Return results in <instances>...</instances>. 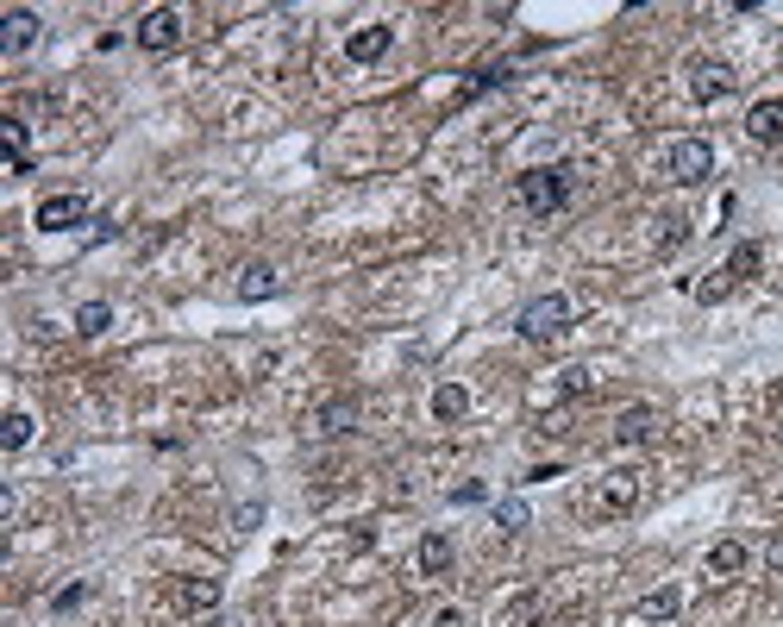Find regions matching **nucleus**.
<instances>
[{
	"label": "nucleus",
	"instance_id": "9b49d317",
	"mask_svg": "<svg viewBox=\"0 0 783 627\" xmlns=\"http://www.w3.org/2000/svg\"><path fill=\"white\" fill-rule=\"evenodd\" d=\"M351 427H358V396H332V402L314 408V433L339 439V433H351Z\"/></svg>",
	"mask_w": 783,
	"mask_h": 627
},
{
	"label": "nucleus",
	"instance_id": "ddd939ff",
	"mask_svg": "<svg viewBox=\"0 0 783 627\" xmlns=\"http://www.w3.org/2000/svg\"><path fill=\"white\" fill-rule=\"evenodd\" d=\"M746 138H758V145H777L783 138V101H758L746 113Z\"/></svg>",
	"mask_w": 783,
	"mask_h": 627
},
{
	"label": "nucleus",
	"instance_id": "f257e3e1",
	"mask_svg": "<svg viewBox=\"0 0 783 627\" xmlns=\"http://www.w3.org/2000/svg\"><path fill=\"white\" fill-rule=\"evenodd\" d=\"M514 195H520V207L527 214H558L564 201H571V170H520L514 176Z\"/></svg>",
	"mask_w": 783,
	"mask_h": 627
},
{
	"label": "nucleus",
	"instance_id": "dca6fc26",
	"mask_svg": "<svg viewBox=\"0 0 783 627\" xmlns=\"http://www.w3.org/2000/svg\"><path fill=\"white\" fill-rule=\"evenodd\" d=\"M746 565H752V552L740 540H721L715 552H708V577H740Z\"/></svg>",
	"mask_w": 783,
	"mask_h": 627
},
{
	"label": "nucleus",
	"instance_id": "f8f14e48",
	"mask_svg": "<svg viewBox=\"0 0 783 627\" xmlns=\"http://www.w3.org/2000/svg\"><path fill=\"white\" fill-rule=\"evenodd\" d=\"M389 44H395V26H364L345 38V51H351V63H376V57H389Z\"/></svg>",
	"mask_w": 783,
	"mask_h": 627
},
{
	"label": "nucleus",
	"instance_id": "2eb2a0df",
	"mask_svg": "<svg viewBox=\"0 0 783 627\" xmlns=\"http://www.w3.org/2000/svg\"><path fill=\"white\" fill-rule=\"evenodd\" d=\"M276 289H282L276 264H245V270H239V301H270Z\"/></svg>",
	"mask_w": 783,
	"mask_h": 627
},
{
	"label": "nucleus",
	"instance_id": "39448f33",
	"mask_svg": "<svg viewBox=\"0 0 783 627\" xmlns=\"http://www.w3.org/2000/svg\"><path fill=\"white\" fill-rule=\"evenodd\" d=\"M664 170H671V182L690 189V182H702L715 170V145H708V138H677V145L664 151Z\"/></svg>",
	"mask_w": 783,
	"mask_h": 627
},
{
	"label": "nucleus",
	"instance_id": "9d476101",
	"mask_svg": "<svg viewBox=\"0 0 783 627\" xmlns=\"http://www.w3.org/2000/svg\"><path fill=\"white\" fill-rule=\"evenodd\" d=\"M176 609L182 615H213L220 609V577H182L176 584Z\"/></svg>",
	"mask_w": 783,
	"mask_h": 627
},
{
	"label": "nucleus",
	"instance_id": "f3484780",
	"mask_svg": "<svg viewBox=\"0 0 783 627\" xmlns=\"http://www.w3.org/2000/svg\"><path fill=\"white\" fill-rule=\"evenodd\" d=\"M420 571H426V577H445V571H452V540H445V533H426V540H420Z\"/></svg>",
	"mask_w": 783,
	"mask_h": 627
},
{
	"label": "nucleus",
	"instance_id": "412c9836",
	"mask_svg": "<svg viewBox=\"0 0 783 627\" xmlns=\"http://www.w3.org/2000/svg\"><path fill=\"white\" fill-rule=\"evenodd\" d=\"M464 408H470V396H464L458 383H439V389H433V414H439V421H458Z\"/></svg>",
	"mask_w": 783,
	"mask_h": 627
},
{
	"label": "nucleus",
	"instance_id": "aec40b11",
	"mask_svg": "<svg viewBox=\"0 0 783 627\" xmlns=\"http://www.w3.org/2000/svg\"><path fill=\"white\" fill-rule=\"evenodd\" d=\"M32 433H38V421H32L26 408H13V414H7V433H0V439H7V452H26Z\"/></svg>",
	"mask_w": 783,
	"mask_h": 627
},
{
	"label": "nucleus",
	"instance_id": "a211bd4d",
	"mask_svg": "<svg viewBox=\"0 0 783 627\" xmlns=\"http://www.w3.org/2000/svg\"><path fill=\"white\" fill-rule=\"evenodd\" d=\"M113 327V308H107V301H82V308H76V333L82 339H101Z\"/></svg>",
	"mask_w": 783,
	"mask_h": 627
},
{
	"label": "nucleus",
	"instance_id": "6e6552de",
	"mask_svg": "<svg viewBox=\"0 0 783 627\" xmlns=\"http://www.w3.org/2000/svg\"><path fill=\"white\" fill-rule=\"evenodd\" d=\"M32 44H38V13H32V7H13L7 19H0V51H7V57H26Z\"/></svg>",
	"mask_w": 783,
	"mask_h": 627
},
{
	"label": "nucleus",
	"instance_id": "4be33fe9",
	"mask_svg": "<svg viewBox=\"0 0 783 627\" xmlns=\"http://www.w3.org/2000/svg\"><path fill=\"white\" fill-rule=\"evenodd\" d=\"M502 82H508V63H489V69H477V76H470L464 101H477V95H489V88H502Z\"/></svg>",
	"mask_w": 783,
	"mask_h": 627
},
{
	"label": "nucleus",
	"instance_id": "20e7f679",
	"mask_svg": "<svg viewBox=\"0 0 783 627\" xmlns=\"http://www.w3.org/2000/svg\"><path fill=\"white\" fill-rule=\"evenodd\" d=\"M758 264H765V251H758L752 239H746V245H733V258H727V264H721V270H715V276H708V283L696 289V301H721L727 289H740L746 276H758Z\"/></svg>",
	"mask_w": 783,
	"mask_h": 627
},
{
	"label": "nucleus",
	"instance_id": "b1692460",
	"mask_svg": "<svg viewBox=\"0 0 783 627\" xmlns=\"http://www.w3.org/2000/svg\"><path fill=\"white\" fill-rule=\"evenodd\" d=\"M533 615H539V596H520L508 609V627H533Z\"/></svg>",
	"mask_w": 783,
	"mask_h": 627
},
{
	"label": "nucleus",
	"instance_id": "1a4fd4ad",
	"mask_svg": "<svg viewBox=\"0 0 783 627\" xmlns=\"http://www.w3.org/2000/svg\"><path fill=\"white\" fill-rule=\"evenodd\" d=\"M88 220V195H51V201H38V226L44 232H69V226H82Z\"/></svg>",
	"mask_w": 783,
	"mask_h": 627
},
{
	"label": "nucleus",
	"instance_id": "f03ea898",
	"mask_svg": "<svg viewBox=\"0 0 783 627\" xmlns=\"http://www.w3.org/2000/svg\"><path fill=\"white\" fill-rule=\"evenodd\" d=\"M639 496H646V477H639V471H614V477H602V490L589 496V515L621 521V515H633V508H639Z\"/></svg>",
	"mask_w": 783,
	"mask_h": 627
},
{
	"label": "nucleus",
	"instance_id": "0eeeda50",
	"mask_svg": "<svg viewBox=\"0 0 783 627\" xmlns=\"http://www.w3.org/2000/svg\"><path fill=\"white\" fill-rule=\"evenodd\" d=\"M733 63H721V57H690V95L696 101H727L733 95Z\"/></svg>",
	"mask_w": 783,
	"mask_h": 627
},
{
	"label": "nucleus",
	"instance_id": "a878e982",
	"mask_svg": "<svg viewBox=\"0 0 783 627\" xmlns=\"http://www.w3.org/2000/svg\"><path fill=\"white\" fill-rule=\"evenodd\" d=\"M589 389V370H564V396H583Z\"/></svg>",
	"mask_w": 783,
	"mask_h": 627
},
{
	"label": "nucleus",
	"instance_id": "4468645a",
	"mask_svg": "<svg viewBox=\"0 0 783 627\" xmlns=\"http://www.w3.org/2000/svg\"><path fill=\"white\" fill-rule=\"evenodd\" d=\"M652 433H658V408H627L621 421H614V439H621V446H646Z\"/></svg>",
	"mask_w": 783,
	"mask_h": 627
},
{
	"label": "nucleus",
	"instance_id": "423d86ee",
	"mask_svg": "<svg viewBox=\"0 0 783 627\" xmlns=\"http://www.w3.org/2000/svg\"><path fill=\"white\" fill-rule=\"evenodd\" d=\"M138 51H151V57H163V51H176L182 44V13L176 7H151L145 19H138Z\"/></svg>",
	"mask_w": 783,
	"mask_h": 627
},
{
	"label": "nucleus",
	"instance_id": "393cba45",
	"mask_svg": "<svg viewBox=\"0 0 783 627\" xmlns=\"http://www.w3.org/2000/svg\"><path fill=\"white\" fill-rule=\"evenodd\" d=\"M82 596H88V584H69V590H57V609H82Z\"/></svg>",
	"mask_w": 783,
	"mask_h": 627
},
{
	"label": "nucleus",
	"instance_id": "6ab92c4d",
	"mask_svg": "<svg viewBox=\"0 0 783 627\" xmlns=\"http://www.w3.org/2000/svg\"><path fill=\"white\" fill-rule=\"evenodd\" d=\"M677 609H683V596H677L671 584H664V590H652L646 602H639V621H671Z\"/></svg>",
	"mask_w": 783,
	"mask_h": 627
},
{
	"label": "nucleus",
	"instance_id": "5701e85b",
	"mask_svg": "<svg viewBox=\"0 0 783 627\" xmlns=\"http://www.w3.org/2000/svg\"><path fill=\"white\" fill-rule=\"evenodd\" d=\"M495 527H502V533H520V527H527V502H520V496L495 502Z\"/></svg>",
	"mask_w": 783,
	"mask_h": 627
},
{
	"label": "nucleus",
	"instance_id": "c85d7f7f",
	"mask_svg": "<svg viewBox=\"0 0 783 627\" xmlns=\"http://www.w3.org/2000/svg\"><path fill=\"white\" fill-rule=\"evenodd\" d=\"M765 565H771V571H783V533H777V540L765 546Z\"/></svg>",
	"mask_w": 783,
	"mask_h": 627
},
{
	"label": "nucleus",
	"instance_id": "7ed1b4c3",
	"mask_svg": "<svg viewBox=\"0 0 783 627\" xmlns=\"http://www.w3.org/2000/svg\"><path fill=\"white\" fill-rule=\"evenodd\" d=\"M514 327H520V339H552V333H564V327H571V295H533L527 301V308H520V320H514Z\"/></svg>",
	"mask_w": 783,
	"mask_h": 627
},
{
	"label": "nucleus",
	"instance_id": "bb28decb",
	"mask_svg": "<svg viewBox=\"0 0 783 627\" xmlns=\"http://www.w3.org/2000/svg\"><path fill=\"white\" fill-rule=\"evenodd\" d=\"M489 490H483V483H458V490H452V502H483Z\"/></svg>",
	"mask_w": 783,
	"mask_h": 627
},
{
	"label": "nucleus",
	"instance_id": "cd10ccee",
	"mask_svg": "<svg viewBox=\"0 0 783 627\" xmlns=\"http://www.w3.org/2000/svg\"><path fill=\"white\" fill-rule=\"evenodd\" d=\"M433 627H470V615H464V609H439V621H433Z\"/></svg>",
	"mask_w": 783,
	"mask_h": 627
}]
</instances>
